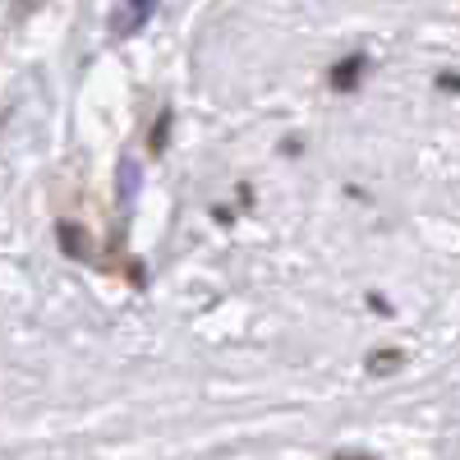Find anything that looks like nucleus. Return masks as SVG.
Listing matches in <instances>:
<instances>
[{"mask_svg":"<svg viewBox=\"0 0 460 460\" xmlns=\"http://www.w3.org/2000/svg\"><path fill=\"white\" fill-rule=\"evenodd\" d=\"M60 249H65L69 258H84V253H88V235H84V230H74L69 221H60Z\"/></svg>","mask_w":460,"mask_h":460,"instance_id":"nucleus-2","label":"nucleus"},{"mask_svg":"<svg viewBox=\"0 0 460 460\" xmlns=\"http://www.w3.org/2000/svg\"><path fill=\"white\" fill-rule=\"evenodd\" d=\"M166 129H171V111H162V120H157V129L147 134V147H152V152H162V147H166Z\"/></svg>","mask_w":460,"mask_h":460,"instance_id":"nucleus-3","label":"nucleus"},{"mask_svg":"<svg viewBox=\"0 0 460 460\" xmlns=\"http://www.w3.org/2000/svg\"><path fill=\"white\" fill-rule=\"evenodd\" d=\"M152 5H157V0H134V14H147Z\"/></svg>","mask_w":460,"mask_h":460,"instance_id":"nucleus-6","label":"nucleus"},{"mask_svg":"<svg viewBox=\"0 0 460 460\" xmlns=\"http://www.w3.org/2000/svg\"><path fill=\"white\" fill-rule=\"evenodd\" d=\"M438 84H442V88H460V74H442Z\"/></svg>","mask_w":460,"mask_h":460,"instance_id":"nucleus-5","label":"nucleus"},{"mask_svg":"<svg viewBox=\"0 0 460 460\" xmlns=\"http://www.w3.org/2000/svg\"><path fill=\"white\" fill-rule=\"evenodd\" d=\"M368 368L373 373H396L401 368V355L396 350H382V359H368Z\"/></svg>","mask_w":460,"mask_h":460,"instance_id":"nucleus-4","label":"nucleus"},{"mask_svg":"<svg viewBox=\"0 0 460 460\" xmlns=\"http://www.w3.org/2000/svg\"><path fill=\"white\" fill-rule=\"evenodd\" d=\"M364 56H350V60H341L336 69H332V88H341V93H350L355 84H359V74H364Z\"/></svg>","mask_w":460,"mask_h":460,"instance_id":"nucleus-1","label":"nucleus"}]
</instances>
